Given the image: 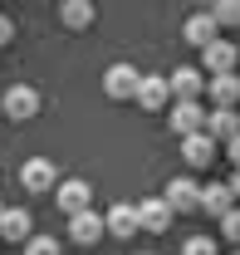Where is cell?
<instances>
[{"mask_svg": "<svg viewBox=\"0 0 240 255\" xmlns=\"http://www.w3.org/2000/svg\"><path fill=\"white\" fill-rule=\"evenodd\" d=\"M162 201H167L172 211H181V216H186V211H201V182H196V177H172L167 191H162Z\"/></svg>", "mask_w": 240, "mask_h": 255, "instance_id": "obj_1", "label": "cell"}, {"mask_svg": "<svg viewBox=\"0 0 240 255\" xmlns=\"http://www.w3.org/2000/svg\"><path fill=\"white\" fill-rule=\"evenodd\" d=\"M167 123H172L177 137L201 132V128H206V108H201V98H177V103H172V113H167Z\"/></svg>", "mask_w": 240, "mask_h": 255, "instance_id": "obj_2", "label": "cell"}, {"mask_svg": "<svg viewBox=\"0 0 240 255\" xmlns=\"http://www.w3.org/2000/svg\"><path fill=\"white\" fill-rule=\"evenodd\" d=\"M20 187L34 191V196L54 191V187H59V172H54V162H49V157H30L25 167H20Z\"/></svg>", "mask_w": 240, "mask_h": 255, "instance_id": "obj_3", "label": "cell"}, {"mask_svg": "<svg viewBox=\"0 0 240 255\" xmlns=\"http://www.w3.org/2000/svg\"><path fill=\"white\" fill-rule=\"evenodd\" d=\"M0 108H5V118H15V123H30L34 113H39V89H30V84H15L10 94L0 98Z\"/></svg>", "mask_w": 240, "mask_h": 255, "instance_id": "obj_4", "label": "cell"}, {"mask_svg": "<svg viewBox=\"0 0 240 255\" xmlns=\"http://www.w3.org/2000/svg\"><path fill=\"white\" fill-rule=\"evenodd\" d=\"M103 231H108V221H103L93 206L69 216V241H74V246H98V241H103Z\"/></svg>", "mask_w": 240, "mask_h": 255, "instance_id": "obj_5", "label": "cell"}, {"mask_svg": "<svg viewBox=\"0 0 240 255\" xmlns=\"http://www.w3.org/2000/svg\"><path fill=\"white\" fill-rule=\"evenodd\" d=\"M54 201H59L64 216H74V211H89V206H93V187L84 182V177H69V182H59V187H54Z\"/></svg>", "mask_w": 240, "mask_h": 255, "instance_id": "obj_6", "label": "cell"}, {"mask_svg": "<svg viewBox=\"0 0 240 255\" xmlns=\"http://www.w3.org/2000/svg\"><path fill=\"white\" fill-rule=\"evenodd\" d=\"M206 98H211V108H236L240 103V69L211 74L206 79Z\"/></svg>", "mask_w": 240, "mask_h": 255, "instance_id": "obj_7", "label": "cell"}, {"mask_svg": "<svg viewBox=\"0 0 240 255\" xmlns=\"http://www.w3.org/2000/svg\"><path fill=\"white\" fill-rule=\"evenodd\" d=\"M172 221H177V211H172L162 196H147V201H137V226H142V231L162 236V231H172Z\"/></svg>", "mask_w": 240, "mask_h": 255, "instance_id": "obj_8", "label": "cell"}, {"mask_svg": "<svg viewBox=\"0 0 240 255\" xmlns=\"http://www.w3.org/2000/svg\"><path fill=\"white\" fill-rule=\"evenodd\" d=\"M201 69H211V74H226V69H240V49L231 44V39H211V44H201Z\"/></svg>", "mask_w": 240, "mask_h": 255, "instance_id": "obj_9", "label": "cell"}, {"mask_svg": "<svg viewBox=\"0 0 240 255\" xmlns=\"http://www.w3.org/2000/svg\"><path fill=\"white\" fill-rule=\"evenodd\" d=\"M34 236V216L25 206H5L0 211V241H15V246H25Z\"/></svg>", "mask_w": 240, "mask_h": 255, "instance_id": "obj_10", "label": "cell"}, {"mask_svg": "<svg viewBox=\"0 0 240 255\" xmlns=\"http://www.w3.org/2000/svg\"><path fill=\"white\" fill-rule=\"evenodd\" d=\"M216 147H221V142L211 137L206 128L181 137V157H186V167H211V162H216Z\"/></svg>", "mask_w": 240, "mask_h": 255, "instance_id": "obj_11", "label": "cell"}, {"mask_svg": "<svg viewBox=\"0 0 240 255\" xmlns=\"http://www.w3.org/2000/svg\"><path fill=\"white\" fill-rule=\"evenodd\" d=\"M137 84H142V74H137L132 64H113V69L103 74V94H108V98H132Z\"/></svg>", "mask_w": 240, "mask_h": 255, "instance_id": "obj_12", "label": "cell"}, {"mask_svg": "<svg viewBox=\"0 0 240 255\" xmlns=\"http://www.w3.org/2000/svg\"><path fill=\"white\" fill-rule=\"evenodd\" d=\"M137 103L147 108V113H157V108H172V89H167V79L162 74H142V84H137Z\"/></svg>", "mask_w": 240, "mask_h": 255, "instance_id": "obj_13", "label": "cell"}, {"mask_svg": "<svg viewBox=\"0 0 240 255\" xmlns=\"http://www.w3.org/2000/svg\"><path fill=\"white\" fill-rule=\"evenodd\" d=\"M216 30H221V25H216V15H211V10H196V15H186V25H181V39L201 49V44H211V39H216Z\"/></svg>", "mask_w": 240, "mask_h": 255, "instance_id": "obj_14", "label": "cell"}, {"mask_svg": "<svg viewBox=\"0 0 240 255\" xmlns=\"http://www.w3.org/2000/svg\"><path fill=\"white\" fill-rule=\"evenodd\" d=\"M108 236H118V241H127V236H137L142 226H137V206L132 201H118V206H108Z\"/></svg>", "mask_w": 240, "mask_h": 255, "instance_id": "obj_15", "label": "cell"}, {"mask_svg": "<svg viewBox=\"0 0 240 255\" xmlns=\"http://www.w3.org/2000/svg\"><path fill=\"white\" fill-rule=\"evenodd\" d=\"M206 132L216 142H231L240 132V108H206Z\"/></svg>", "mask_w": 240, "mask_h": 255, "instance_id": "obj_16", "label": "cell"}, {"mask_svg": "<svg viewBox=\"0 0 240 255\" xmlns=\"http://www.w3.org/2000/svg\"><path fill=\"white\" fill-rule=\"evenodd\" d=\"M167 89H172V98H201L206 94V79H201V69H172Z\"/></svg>", "mask_w": 240, "mask_h": 255, "instance_id": "obj_17", "label": "cell"}, {"mask_svg": "<svg viewBox=\"0 0 240 255\" xmlns=\"http://www.w3.org/2000/svg\"><path fill=\"white\" fill-rule=\"evenodd\" d=\"M231 206H236V196H231V187H226V182H216V187H201V211H206V216H216V221H221Z\"/></svg>", "mask_w": 240, "mask_h": 255, "instance_id": "obj_18", "label": "cell"}, {"mask_svg": "<svg viewBox=\"0 0 240 255\" xmlns=\"http://www.w3.org/2000/svg\"><path fill=\"white\" fill-rule=\"evenodd\" d=\"M59 25L64 30H89L93 25V5L89 0H64L59 5Z\"/></svg>", "mask_w": 240, "mask_h": 255, "instance_id": "obj_19", "label": "cell"}, {"mask_svg": "<svg viewBox=\"0 0 240 255\" xmlns=\"http://www.w3.org/2000/svg\"><path fill=\"white\" fill-rule=\"evenodd\" d=\"M211 15H216L221 30H236L240 25V0H211Z\"/></svg>", "mask_w": 240, "mask_h": 255, "instance_id": "obj_20", "label": "cell"}, {"mask_svg": "<svg viewBox=\"0 0 240 255\" xmlns=\"http://www.w3.org/2000/svg\"><path fill=\"white\" fill-rule=\"evenodd\" d=\"M25 255H59V241L54 236H30L25 241Z\"/></svg>", "mask_w": 240, "mask_h": 255, "instance_id": "obj_21", "label": "cell"}, {"mask_svg": "<svg viewBox=\"0 0 240 255\" xmlns=\"http://www.w3.org/2000/svg\"><path fill=\"white\" fill-rule=\"evenodd\" d=\"M221 236H226L231 246H240V206H231V211L221 216Z\"/></svg>", "mask_w": 240, "mask_h": 255, "instance_id": "obj_22", "label": "cell"}, {"mask_svg": "<svg viewBox=\"0 0 240 255\" xmlns=\"http://www.w3.org/2000/svg\"><path fill=\"white\" fill-rule=\"evenodd\" d=\"M181 255H216V241H211V236H191V241L181 246Z\"/></svg>", "mask_w": 240, "mask_h": 255, "instance_id": "obj_23", "label": "cell"}, {"mask_svg": "<svg viewBox=\"0 0 240 255\" xmlns=\"http://www.w3.org/2000/svg\"><path fill=\"white\" fill-rule=\"evenodd\" d=\"M10 39H15V20H10V15H0V44H10Z\"/></svg>", "mask_w": 240, "mask_h": 255, "instance_id": "obj_24", "label": "cell"}, {"mask_svg": "<svg viewBox=\"0 0 240 255\" xmlns=\"http://www.w3.org/2000/svg\"><path fill=\"white\" fill-rule=\"evenodd\" d=\"M226 157H231V162H236V167H240V132H236V137H231V142H226Z\"/></svg>", "mask_w": 240, "mask_h": 255, "instance_id": "obj_25", "label": "cell"}, {"mask_svg": "<svg viewBox=\"0 0 240 255\" xmlns=\"http://www.w3.org/2000/svg\"><path fill=\"white\" fill-rule=\"evenodd\" d=\"M226 187H231V196H236V201H240V167H236V177H231Z\"/></svg>", "mask_w": 240, "mask_h": 255, "instance_id": "obj_26", "label": "cell"}, {"mask_svg": "<svg viewBox=\"0 0 240 255\" xmlns=\"http://www.w3.org/2000/svg\"><path fill=\"white\" fill-rule=\"evenodd\" d=\"M137 255H157V251H137Z\"/></svg>", "mask_w": 240, "mask_h": 255, "instance_id": "obj_27", "label": "cell"}, {"mask_svg": "<svg viewBox=\"0 0 240 255\" xmlns=\"http://www.w3.org/2000/svg\"><path fill=\"white\" fill-rule=\"evenodd\" d=\"M231 255H240V246H236V251H231Z\"/></svg>", "mask_w": 240, "mask_h": 255, "instance_id": "obj_28", "label": "cell"}, {"mask_svg": "<svg viewBox=\"0 0 240 255\" xmlns=\"http://www.w3.org/2000/svg\"><path fill=\"white\" fill-rule=\"evenodd\" d=\"M0 118H5V108H0Z\"/></svg>", "mask_w": 240, "mask_h": 255, "instance_id": "obj_29", "label": "cell"}, {"mask_svg": "<svg viewBox=\"0 0 240 255\" xmlns=\"http://www.w3.org/2000/svg\"><path fill=\"white\" fill-rule=\"evenodd\" d=\"M0 211H5V201H0Z\"/></svg>", "mask_w": 240, "mask_h": 255, "instance_id": "obj_30", "label": "cell"}]
</instances>
